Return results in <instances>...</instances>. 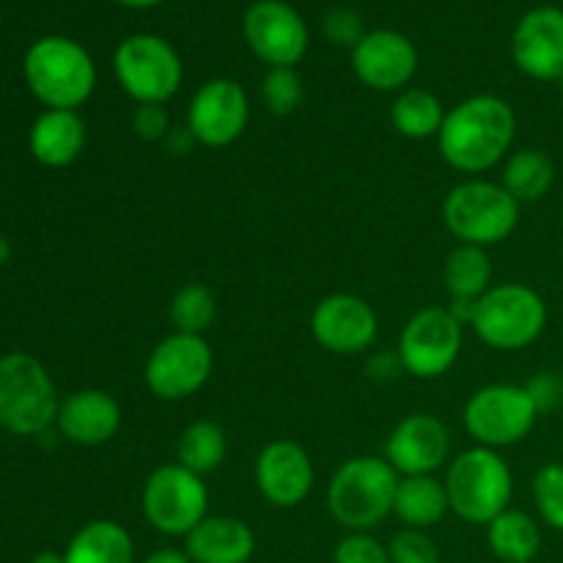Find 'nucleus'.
<instances>
[{"label":"nucleus","mask_w":563,"mask_h":563,"mask_svg":"<svg viewBox=\"0 0 563 563\" xmlns=\"http://www.w3.org/2000/svg\"><path fill=\"white\" fill-rule=\"evenodd\" d=\"M515 108L495 93H476L445 110L438 148L451 168L478 176L504 165L515 146Z\"/></svg>","instance_id":"nucleus-1"},{"label":"nucleus","mask_w":563,"mask_h":563,"mask_svg":"<svg viewBox=\"0 0 563 563\" xmlns=\"http://www.w3.org/2000/svg\"><path fill=\"white\" fill-rule=\"evenodd\" d=\"M25 82L47 110H77L97 91V64L80 42L44 36L25 53Z\"/></svg>","instance_id":"nucleus-2"},{"label":"nucleus","mask_w":563,"mask_h":563,"mask_svg":"<svg viewBox=\"0 0 563 563\" xmlns=\"http://www.w3.org/2000/svg\"><path fill=\"white\" fill-rule=\"evenodd\" d=\"M445 493L451 511L467 526H489L498 515L511 509L515 495V473L500 451L473 445L462 454L451 456L445 465Z\"/></svg>","instance_id":"nucleus-3"},{"label":"nucleus","mask_w":563,"mask_h":563,"mask_svg":"<svg viewBox=\"0 0 563 563\" xmlns=\"http://www.w3.org/2000/svg\"><path fill=\"white\" fill-rule=\"evenodd\" d=\"M399 473L385 456H352L328 484V511L346 533L368 531L383 526L394 515V498Z\"/></svg>","instance_id":"nucleus-4"},{"label":"nucleus","mask_w":563,"mask_h":563,"mask_svg":"<svg viewBox=\"0 0 563 563\" xmlns=\"http://www.w3.org/2000/svg\"><path fill=\"white\" fill-rule=\"evenodd\" d=\"M520 207L500 181L471 176L443 198V223L460 245L493 247L515 234Z\"/></svg>","instance_id":"nucleus-5"},{"label":"nucleus","mask_w":563,"mask_h":563,"mask_svg":"<svg viewBox=\"0 0 563 563\" xmlns=\"http://www.w3.org/2000/svg\"><path fill=\"white\" fill-rule=\"evenodd\" d=\"M58 390L53 377L27 352L0 357V427L20 438L47 432L58 418Z\"/></svg>","instance_id":"nucleus-6"},{"label":"nucleus","mask_w":563,"mask_h":563,"mask_svg":"<svg viewBox=\"0 0 563 563\" xmlns=\"http://www.w3.org/2000/svg\"><path fill=\"white\" fill-rule=\"evenodd\" d=\"M471 328L489 350H526L533 341L542 339L548 328V306L537 289L509 280L478 297Z\"/></svg>","instance_id":"nucleus-7"},{"label":"nucleus","mask_w":563,"mask_h":563,"mask_svg":"<svg viewBox=\"0 0 563 563\" xmlns=\"http://www.w3.org/2000/svg\"><path fill=\"white\" fill-rule=\"evenodd\" d=\"M113 75L135 104H165L179 93L185 64L168 38L132 33L115 47Z\"/></svg>","instance_id":"nucleus-8"},{"label":"nucleus","mask_w":563,"mask_h":563,"mask_svg":"<svg viewBox=\"0 0 563 563\" xmlns=\"http://www.w3.org/2000/svg\"><path fill=\"white\" fill-rule=\"evenodd\" d=\"M542 412L533 405L526 385L493 383L478 388L462 410L465 432L484 449H509L522 443L537 427Z\"/></svg>","instance_id":"nucleus-9"},{"label":"nucleus","mask_w":563,"mask_h":563,"mask_svg":"<svg viewBox=\"0 0 563 563\" xmlns=\"http://www.w3.org/2000/svg\"><path fill=\"white\" fill-rule=\"evenodd\" d=\"M143 520L163 537L185 539L203 517H209V489L201 476L179 462L148 473L141 489Z\"/></svg>","instance_id":"nucleus-10"},{"label":"nucleus","mask_w":563,"mask_h":563,"mask_svg":"<svg viewBox=\"0 0 563 563\" xmlns=\"http://www.w3.org/2000/svg\"><path fill=\"white\" fill-rule=\"evenodd\" d=\"M465 324L449 311V306H429L412 313L401 328L399 355L401 372L416 379H438L454 368L462 355Z\"/></svg>","instance_id":"nucleus-11"},{"label":"nucleus","mask_w":563,"mask_h":563,"mask_svg":"<svg viewBox=\"0 0 563 563\" xmlns=\"http://www.w3.org/2000/svg\"><path fill=\"white\" fill-rule=\"evenodd\" d=\"M214 352L203 335L170 333L148 352L143 383L163 401H185L209 383Z\"/></svg>","instance_id":"nucleus-12"},{"label":"nucleus","mask_w":563,"mask_h":563,"mask_svg":"<svg viewBox=\"0 0 563 563\" xmlns=\"http://www.w3.org/2000/svg\"><path fill=\"white\" fill-rule=\"evenodd\" d=\"M251 121L247 91L231 77H214L198 86L187 104L185 126L198 146L225 148L242 137Z\"/></svg>","instance_id":"nucleus-13"},{"label":"nucleus","mask_w":563,"mask_h":563,"mask_svg":"<svg viewBox=\"0 0 563 563\" xmlns=\"http://www.w3.org/2000/svg\"><path fill=\"white\" fill-rule=\"evenodd\" d=\"M242 36L258 60L275 66H297L308 53L306 20L284 0H256L242 16Z\"/></svg>","instance_id":"nucleus-14"},{"label":"nucleus","mask_w":563,"mask_h":563,"mask_svg":"<svg viewBox=\"0 0 563 563\" xmlns=\"http://www.w3.org/2000/svg\"><path fill=\"white\" fill-rule=\"evenodd\" d=\"M379 319L372 302L350 291L322 297L311 311V335L333 355H363L374 346Z\"/></svg>","instance_id":"nucleus-15"},{"label":"nucleus","mask_w":563,"mask_h":563,"mask_svg":"<svg viewBox=\"0 0 563 563\" xmlns=\"http://www.w3.org/2000/svg\"><path fill=\"white\" fill-rule=\"evenodd\" d=\"M383 456L399 476H434L451 462V432L438 416L412 412L385 438Z\"/></svg>","instance_id":"nucleus-16"},{"label":"nucleus","mask_w":563,"mask_h":563,"mask_svg":"<svg viewBox=\"0 0 563 563\" xmlns=\"http://www.w3.org/2000/svg\"><path fill=\"white\" fill-rule=\"evenodd\" d=\"M352 71L372 91L399 93L410 88V80L416 77L418 49L399 31H368L352 49Z\"/></svg>","instance_id":"nucleus-17"},{"label":"nucleus","mask_w":563,"mask_h":563,"mask_svg":"<svg viewBox=\"0 0 563 563\" xmlns=\"http://www.w3.org/2000/svg\"><path fill=\"white\" fill-rule=\"evenodd\" d=\"M253 478L267 504L275 509H297L317 484L311 454L295 440H273L256 456Z\"/></svg>","instance_id":"nucleus-18"},{"label":"nucleus","mask_w":563,"mask_h":563,"mask_svg":"<svg viewBox=\"0 0 563 563\" xmlns=\"http://www.w3.org/2000/svg\"><path fill=\"white\" fill-rule=\"evenodd\" d=\"M511 58L522 75L542 82L563 80V9L537 5L511 33Z\"/></svg>","instance_id":"nucleus-19"},{"label":"nucleus","mask_w":563,"mask_h":563,"mask_svg":"<svg viewBox=\"0 0 563 563\" xmlns=\"http://www.w3.org/2000/svg\"><path fill=\"white\" fill-rule=\"evenodd\" d=\"M60 438L82 449L110 443L121 429V405L99 388H82L60 399L55 418Z\"/></svg>","instance_id":"nucleus-20"},{"label":"nucleus","mask_w":563,"mask_h":563,"mask_svg":"<svg viewBox=\"0 0 563 563\" xmlns=\"http://www.w3.org/2000/svg\"><path fill=\"white\" fill-rule=\"evenodd\" d=\"M185 553L192 563H247L256 553V533L240 517L209 515L185 537Z\"/></svg>","instance_id":"nucleus-21"},{"label":"nucleus","mask_w":563,"mask_h":563,"mask_svg":"<svg viewBox=\"0 0 563 563\" xmlns=\"http://www.w3.org/2000/svg\"><path fill=\"white\" fill-rule=\"evenodd\" d=\"M86 121L77 110H44L33 121L27 146L36 163L47 168H66L86 152Z\"/></svg>","instance_id":"nucleus-22"},{"label":"nucleus","mask_w":563,"mask_h":563,"mask_svg":"<svg viewBox=\"0 0 563 563\" xmlns=\"http://www.w3.org/2000/svg\"><path fill=\"white\" fill-rule=\"evenodd\" d=\"M451 511L449 493L438 476H399L394 498V517L405 528L429 531Z\"/></svg>","instance_id":"nucleus-23"},{"label":"nucleus","mask_w":563,"mask_h":563,"mask_svg":"<svg viewBox=\"0 0 563 563\" xmlns=\"http://www.w3.org/2000/svg\"><path fill=\"white\" fill-rule=\"evenodd\" d=\"M66 563H135V542L115 520H91L71 537Z\"/></svg>","instance_id":"nucleus-24"},{"label":"nucleus","mask_w":563,"mask_h":563,"mask_svg":"<svg viewBox=\"0 0 563 563\" xmlns=\"http://www.w3.org/2000/svg\"><path fill=\"white\" fill-rule=\"evenodd\" d=\"M500 185L517 203H537L553 190L555 163L542 148H517L500 165Z\"/></svg>","instance_id":"nucleus-25"},{"label":"nucleus","mask_w":563,"mask_h":563,"mask_svg":"<svg viewBox=\"0 0 563 563\" xmlns=\"http://www.w3.org/2000/svg\"><path fill=\"white\" fill-rule=\"evenodd\" d=\"M487 544L504 563H531L542 550V528L531 515L506 509L487 526Z\"/></svg>","instance_id":"nucleus-26"},{"label":"nucleus","mask_w":563,"mask_h":563,"mask_svg":"<svg viewBox=\"0 0 563 563\" xmlns=\"http://www.w3.org/2000/svg\"><path fill=\"white\" fill-rule=\"evenodd\" d=\"M445 291L451 300H478L493 289V262L487 247L460 245L445 256L443 264Z\"/></svg>","instance_id":"nucleus-27"},{"label":"nucleus","mask_w":563,"mask_h":563,"mask_svg":"<svg viewBox=\"0 0 563 563\" xmlns=\"http://www.w3.org/2000/svg\"><path fill=\"white\" fill-rule=\"evenodd\" d=\"M443 119V102L438 99V93L427 91V88H405L396 93L394 104H390V124L401 137H410V141L438 137Z\"/></svg>","instance_id":"nucleus-28"},{"label":"nucleus","mask_w":563,"mask_h":563,"mask_svg":"<svg viewBox=\"0 0 563 563\" xmlns=\"http://www.w3.org/2000/svg\"><path fill=\"white\" fill-rule=\"evenodd\" d=\"M229 451V440L220 423L214 421H192L181 429L176 440V462L196 476H209L218 471Z\"/></svg>","instance_id":"nucleus-29"},{"label":"nucleus","mask_w":563,"mask_h":563,"mask_svg":"<svg viewBox=\"0 0 563 563\" xmlns=\"http://www.w3.org/2000/svg\"><path fill=\"white\" fill-rule=\"evenodd\" d=\"M168 317L174 333L203 335L218 319V297L207 284H185L170 297Z\"/></svg>","instance_id":"nucleus-30"},{"label":"nucleus","mask_w":563,"mask_h":563,"mask_svg":"<svg viewBox=\"0 0 563 563\" xmlns=\"http://www.w3.org/2000/svg\"><path fill=\"white\" fill-rule=\"evenodd\" d=\"M533 504H537L539 520L553 531L563 533V465L548 462L537 471L531 484Z\"/></svg>","instance_id":"nucleus-31"},{"label":"nucleus","mask_w":563,"mask_h":563,"mask_svg":"<svg viewBox=\"0 0 563 563\" xmlns=\"http://www.w3.org/2000/svg\"><path fill=\"white\" fill-rule=\"evenodd\" d=\"M262 102L273 115H291L302 102V77L295 66H275L267 69L262 80Z\"/></svg>","instance_id":"nucleus-32"},{"label":"nucleus","mask_w":563,"mask_h":563,"mask_svg":"<svg viewBox=\"0 0 563 563\" xmlns=\"http://www.w3.org/2000/svg\"><path fill=\"white\" fill-rule=\"evenodd\" d=\"M390 563H440V550L427 531L401 528L388 542Z\"/></svg>","instance_id":"nucleus-33"},{"label":"nucleus","mask_w":563,"mask_h":563,"mask_svg":"<svg viewBox=\"0 0 563 563\" xmlns=\"http://www.w3.org/2000/svg\"><path fill=\"white\" fill-rule=\"evenodd\" d=\"M333 563H390L388 544L368 531L346 533L333 550Z\"/></svg>","instance_id":"nucleus-34"},{"label":"nucleus","mask_w":563,"mask_h":563,"mask_svg":"<svg viewBox=\"0 0 563 563\" xmlns=\"http://www.w3.org/2000/svg\"><path fill=\"white\" fill-rule=\"evenodd\" d=\"M322 31L335 47H346V49H355L357 42L366 36V27H363V20L357 11L344 9V5H335L324 14L322 20Z\"/></svg>","instance_id":"nucleus-35"},{"label":"nucleus","mask_w":563,"mask_h":563,"mask_svg":"<svg viewBox=\"0 0 563 563\" xmlns=\"http://www.w3.org/2000/svg\"><path fill=\"white\" fill-rule=\"evenodd\" d=\"M132 132L146 143H165V137L174 130V121L165 104H135L132 110Z\"/></svg>","instance_id":"nucleus-36"},{"label":"nucleus","mask_w":563,"mask_h":563,"mask_svg":"<svg viewBox=\"0 0 563 563\" xmlns=\"http://www.w3.org/2000/svg\"><path fill=\"white\" fill-rule=\"evenodd\" d=\"M526 388H528V394H531L533 405H537L539 412L555 410V407L563 401V379L553 372L537 374V377H533Z\"/></svg>","instance_id":"nucleus-37"},{"label":"nucleus","mask_w":563,"mask_h":563,"mask_svg":"<svg viewBox=\"0 0 563 563\" xmlns=\"http://www.w3.org/2000/svg\"><path fill=\"white\" fill-rule=\"evenodd\" d=\"M165 146L176 154H187L192 146H196V141H192V135L187 132V126H174V130H170V135L165 137Z\"/></svg>","instance_id":"nucleus-38"},{"label":"nucleus","mask_w":563,"mask_h":563,"mask_svg":"<svg viewBox=\"0 0 563 563\" xmlns=\"http://www.w3.org/2000/svg\"><path fill=\"white\" fill-rule=\"evenodd\" d=\"M141 563H192V561L185 550L163 548V550H154V553H148Z\"/></svg>","instance_id":"nucleus-39"},{"label":"nucleus","mask_w":563,"mask_h":563,"mask_svg":"<svg viewBox=\"0 0 563 563\" xmlns=\"http://www.w3.org/2000/svg\"><path fill=\"white\" fill-rule=\"evenodd\" d=\"M113 3L124 5V9H154V5L165 3V0H113Z\"/></svg>","instance_id":"nucleus-40"},{"label":"nucleus","mask_w":563,"mask_h":563,"mask_svg":"<svg viewBox=\"0 0 563 563\" xmlns=\"http://www.w3.org/2000/svg\"><path fill=\"white\" fill-rule=\"evenodd\" d=\"M31 563H66L64 553H55V550H42V553L33 555Z\"/></svg>","instance_id":"nucleus-41"},{"label":"nucleus","mask_w":563,"mask_h":563,"mask_svg":"<svg viewBox=\"0 0 563 563\" xmlns=\"http://www.w3.org/2000/svg\"><path fill=\"white\" fill-rule=\"evenodd\" d=\"M5 258H9V245H5L3 236H0V264H3Z\"/></svg>","instance_id":"nucleus-42"},{"label":"nucleus","mask_w":563,"mask_h":563,"mask_svg":"<svg viewBox=\"0 0 563 563\" xmlns=\"http://www.w3.org/2000/svg\"><path fill=\"white\" fill-rule=\"evenodd\" d=\"M561 97H563V80H561Z\"/></svg>","instance_id":"nucleus-43"}]
</instances>
